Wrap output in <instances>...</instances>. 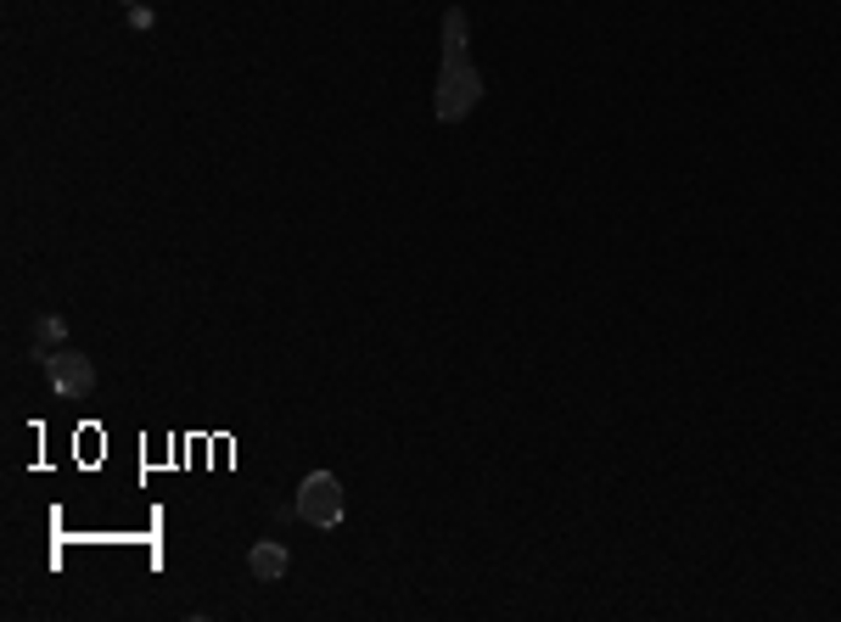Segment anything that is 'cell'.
Returning <instances> with one entry per match:
<instances>
[{"mask_svg":"<svg viewBox=\"0 0 841 622\" xmlns=\"http://www.w3.org/2000/svg\"><path fill=\"white\" fill-rule=\"evenodd\" d=\"M477 101H483V73L472 68V51H466V12L449 7L443 12V68H438L432 112H438V124H461Z\"/></svg>","mask_w":841,"mask_h":622,"instance_id":"obj_1","label":"cell"},{"mask_svg":"<svg viewBox=\"0 0 841 622\" xmlns=\"http://www.w3.org/2000/svg\"><path fill=\"white\" fill-rule=\"evenodd\" d=\"M292 511L309 522V527H342V516H349V493H342V483L331 472H309V477L297 483Z\"/></svg>","mask_w":841,"mask_h":622,"instance_id":"obj_2","label":"cell"},{"mask_svg":"<svg viewBox=\"0 0 841 622\" xmlns=\"http://www.w3.org/2000/svg\"><path fill=\"white\" fill-rule=\"evenodd\" d=\"M62 337H68V326L57 320V315H40V320H34V359H51V347H62Z\"/></svg>","mask_w":841,"mask_h":622,"instance_id":"obj_5","label":"cell"},{"mask_svg":"<svg viewBox=\"0 0 841 622\" xmlns=\"http://www.w3.org/2000/svg\"><path fill=\"white\" fill-rule=\"evenodd\" d=\"M124 7H130V0H124Z\"/></svg>","mask_w":841,"mask_h":622,"instance_id":"obj_7","label":"cell"},{"mask_svg":"<svg viewBox=\"0 0 841 622\" xmlns=\"http://www.w3.org/2000/svg\"><path fill=\"white\" fill-rule=\"evenodd\" d=\"M46 370H51L57 399H90V387H96V365L80 354V347H57V354L46 359Z\"/></svg>","mask_w":841,"mask_h":622,"instance_id":"obj_3","label":"cell"},{"mask_svg":"<svg viewBox=\"0 0 841 622\" xmlns=\"http://www.w3.org/2000/svg\"><path fill=\"white\" fill-rule=\"evenodd\" d=\"M247 566H253V577H258V583H281V577H287V566H292V556H287V544L264 538V544H253Z\"/></svg>","mask_w":841,"mask_h":622,"instance_id":"obj_4","label":"cell"},{"mask_svg":"<svg viewBox=\"0 0 841 622\" xmlns=\"http://www.w3.org/2000/svg\"><path fill=\"white\" fill-rule=\"evenodd\" d=\"M73 460H85V465L101 460V426H80L73 432Z\"/></svg>","mask_w":841,"mask_h":622,"instance_id":"obj_6","label":"cell"}]
</instances>
